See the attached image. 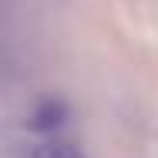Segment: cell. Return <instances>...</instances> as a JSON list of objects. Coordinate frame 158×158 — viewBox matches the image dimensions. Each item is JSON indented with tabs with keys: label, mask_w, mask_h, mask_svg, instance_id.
<instances>
[{
	"label": "cell",
	"mask_w": 158,
	"mask_h": 158,
	"mask_svg": "<svg viewBox=\"0 0 158 158\" xmlns=\"http://www.w3.org/2000/svg\"><path fill=\"white\" fill-rule=\"evenodd\" d=\"M31 158H84V152L71 141V138H61V135H54V138H44V141H37L31 148Z\"/></svg>",
	"instance_id": "cell-2"
},
{
	"label": "cell",
	"mask_w": 158,
	"mask_h": 158,
	"mask_svg": "<svg viewBox=\"0 0 158 158\" xmlns=\"http://www.w3.org/2000/svg\"><path fill=\"white\" fill-rule=\"evenodd\" d=\"M64 125H67V104L61 98H40L27 114V128L34 135H44V138L61 135Z\"/></svg>",
	"instance_id": "cell-1"
}]
</instances>
